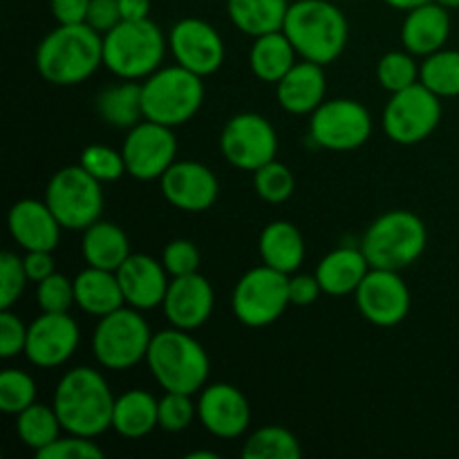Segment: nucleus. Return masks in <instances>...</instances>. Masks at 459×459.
<instances>
[{
	"mask_svg": "<svg viewBox=\"0 0 459 459\" xmlns=\"http://www.w3.org/2000/svg\"><path fill=\"white\" fill-rule=\"evenodd\" d=\"M115 399L101 372L79 366L58 379L52 406L61 420L63 433L94 439L112 429Z\"/></svg>",
	"mask_w": 459,
	"mask_h": 459,
	"instance_id": "1",
	"label": "nucleus"
},
{
	"mask_svg": "<svg viewBox=\"0 0 459 459\" xmlns=\"http://www.w3.org/2000/svg\"><path fill=\"white\" fill-rule=\"evenodd\" d=\"M103 65V34L88 25H58L36 48V70L48 83L70 88Z\"/></svg>",
	"mask_w": 459,
	"mask_h": 459,
	"instance_id": "2",
	"label": "nucleus"
},
{
	"mask_svg": "<svg viewBox=\"0 0 459 459\" xmlns=\"http://www.w3.org/2000/svg\"><path fill=\"white\" fill-rule=\"evenodd\" d=\"M282 31L305 61L330 65L343 54L350 25L341 7L330 0H296L290 4Z\"/></svg>",
	"mask_w": 459,
	"mask_h": 459,
	"instance_id": "3",
	"label": "nucleus"
},
{
	"mask_svg": "<svg viewBox=\"0 0 459 459\" xmlns=\"http://www.w3.org/2000/svg\"><path fill=\"white\" fill-rule=\"evenodd\" d=\"M146 366L166 393L197 394L209 381L211 361L204 345L186 330L170 325L152 334Z\"/></svg>",
	"mask_w": 459,
	"mask_h": 459,
	"instance_id": "4",
	"label": "nucleus"
},
{
	"mask_svg": "<svg viewBox=\"0 0 459 459\" xmlns=\"http://www.w3.org/2000/svg\"><path fill=\"white\" fill-rule=\"evenodd\" d=\"M166 49L169 36L151 18L121 21L103 34V65L124 81H143L160 70Z\"/></svg>",
	"mask_w": 459,
	"mask_h": 459,
	"instance_id": "5",
	"label": "nucleus"
},
{
	"mask_svg": "<svg viewBox=\"0 0 459 459\" xmlns=\"http://www.w3.org/2000/svg\"><path fill=\"white\" fill-rule=\"evenodd\" d=\"M429 245V229L424 220L406 209H393L381 213L366 229L361 249L368 263L375 269H402L411 267L424 255Z\"/></svg>",
	"mask_w": 459,
	"mask_h": 459,
	"instance_id": "6",
	"label": "nucleus"
},
{
	"mask_svg": "<svg viewBox=\"0 0 459 459\" xmlns=\"http://www.w3.org/2000/svg\"><path fill=\"white\" fill-rule=\"evenodd\" d=\"M143 119L157 121L169 128L188 124L204 103L202 76L182 65H161L142 81Z\"/></svg>",
	"mask_w": 459,
	"mask_h": 459,
	"instance_id": "7",
	"label": "nucleus"
},
{
	"mask_svg": "<svg viewBox=\"0 0 459 459\" xmlns=\"http://www.w3.org/2000/svg\"><path fill=\"white\" fill-rule=\"evenodd\" d=\"M151 341L152 332L143 314L124 305L99 318L92 334V352L101 368L124 372L146 361Z\"/></svg>",
	"mask_w": 459,
	"mask_h": 459,
	"instance_id": "8",
	"label": "nucleus"
},
{
	"mask_svg": "<svg viewBox=\"0 0 459 459\" xmlns=\"http://www.w3.org/2000/svg\"><path fill=\"white\" fill-rule=\"evenodd\" d=\"M45 202L67 231H85L101 220L103 188L81 164L65 166L49 178Z\"/></svg>",
	"mask_w": 459,
	"mask_h": 459,
	"instance_id": "9",
	"label": "nucleus"
},
{
	"mask_svg": "<svg viewBox=\"0 0 459 459\" xmlns=\"http://www.w3.org/2000/svg\"><path fill=\"white\" fill-rule=\"evenodd\" d=\"M290 305V276L267 264L242 273L233 287V314L247 327L272 325Z\"/></svg>",
	"mask_w": 459,
	"mask_h": 459,
	"instance_id": "10",
	"label": "nucleus"
},
{
	"mask_svg": "<svg viewBox=\"0 0 459 459\" xmlns=\"http://www.w3.org/2000/svg\"><path fill=\"white\" fill-rule=\"evenodd\" d=\"M442 121V97L417 81L402 92L390 94L385 103L381 126L390 142L402 146H415L426 142Z\"/></svg>",
	"mask_w": 459,
	"mask_h": 459,
	"instance_id": "11",
	"label": "nucleus"
},
{
	"mask_svg": "<svg viewBox=\"0 0 459 459\" xmlns=\"http://www.w3.org/2000/svg\"><path fill=\"white\" fill-rule=\"evenodd\" d=\"M372 128L370 110L357 99H330L309 115V137L325 151H357L370 139Z\"/></svg>",
	"mask_w": 459,
	"mask_h": 459,
	"instance_id": "12",
	"label": "nucleus"
},
{
	"mask_svg": "<svg viewBox=\"0 0 459 459\" xmlns=\"http://www.w3.org/2000/svg\"><path fill=\"white\" fill-rule=\"evenodd\" d=\"M222 157L238 170L254 173L278 155L276 128L258 112H240L224 124L220 134Z\"/></svg>",
	"mask_w": 459,
	"mask_h": 459,
	"instance_id": "13",
	"label": "nucleus"
},
{
	"mask_svg": "<svg viewBox=\"0 0 459 459\" xmlns=\"http://www.w3.org/2000/svg\"><path fill=\"white\" fill-rule=\"evenodd\" d=\"M121 152L130 178L155 182L178 161V137L169 126L143 119L128 130Z\"/></svg>",
	"mask_w": 459,
	"mask_h": 459,
	"instance_id": "14",
	"label": "nucleus"
},
{
	"mask_svg": "<svg viewBox=\"0 0 459 459\" xmlns=\"http://www.w3.org/2000/svg\"><path fill=\"white\" fill-rule=\"evenodd\" d=\"M354 300L361 316L377 327H394L403 323L412 305L411 290L402 273L375 267L354 291Z\"/></svg>",
	"mask_w": 459,
	"mask_h": 459,
	"instance_id": "15",
	"label": "nucleus"
},
{
	"mask_svg": "<svg viewBox=\"0 0 459 459\" xmlns=\"http://www.w3.org/2000/svg\"><path fill=\"white\" fill-rule=\"evenodd\" d=\"M169 49L175 63L197 76H211L222 67L227 48L211 22L202 18H182L169 31Z\"/></svg>",
	"mask_w": 459,
	"mask_h": 459,
	"instance_id": "16",
	"label": "nucleus"
},
{
	"mask_svg": "<svg viewBox=\"0 0 459 459\" xmlns=\"http://www.w3.org/2000/svg\"><path fill=\"white\" fill-rule=\"evenodd\" d=\"M79 343V323L70 316V312H40L27 330L25 357L31 366L54 370L74 357Z\"/></svg>",
	"mask_w": 459,
	"mask_h": 459,
	"instance_id": "17",
	"label": "nucleus"
},
{
	"mask_svg": "<svg viewBox=\"0 0 459 459\" xmlns=\"http://www.w3.org/2000/svg\"><path fill=\"white\" fill-rule=\"evenodd\" d=\"M197 420L213 437L238 439L251 426L249 399L231 384H206L197 397Z\"/></svg>",
	"mask_w": 459,
	"mask_h": 459,
	"instance_id": "18",
	"label": "nucleus"
},
{
	"mask_svg": "<svg viewBox=\"0 0 459 459\" xmlns=\"http://www.w3.org/2000/svg\"><path fill=\"white\" fill-rule=\"evenodd\" d=\"M161 195L170 206L184 213H202L215 204L220 182L213 170L202 161L179 160L161 175Z\"/></svg>",
	"mask_w": 459,
	"mask_h": 459,
	"instance_id": "19",
	"label": "nucleus"
},
{
	"mask_svg": "<svg viewBox=\"0 0 459 459\" xmlns=\"http://www.w3.org/2000/svg\"><path fill=\"white\" fill-rule=\"evenodd\" d=\"M164 314L169 323L179 330L195 332L211 318L215 307L213 285L200 272L170 278L164 299Z\"/></svg>",
	"mask_w": 459,
	"mask_h": 459,
	"instance_id": "20",
	"label": "nucleus"
},
{
	"mask_svg": "<svg viewBox=\"0 0 459 459\" xmlns=\"http://www.w3.org/2000/svg\"><path fill=\"white\" fill-rule=\"evenodd\" d=\"M124 300L139 312L161 307L169 291L170 276L164 263L146 254H130L128 260L117 269Z\"/></svg>",
	"mask_w": 459,
	"mask_h": 459,
	"instance_id": "21",
	"label": "nucleus"
},
{
	"mask_svg": "<svg viewBox=\"0 0 459 459\" xmlns=\"http://www.w3.org/2000/svg\"><path fill=\"white\" fill-rule=\"evenodd\" d=\"M7 227L22 251H54L61 240V222L45 200H18L9 209Z\"/></svg>",
	"mask_w": 459,
	"mask_h": 459,
	"instance_id": "22",
	"label": "nucleus"
},
{
	"mask_svg": "<svg viewBox=\"0 0 459 459\" xmlns=\"http://www.w3.org/2000/svg\"><path fill=\"white\" fill-rule=\"evenodd\" d=\"M327 92V76L323 65L312 61H299L276 83L278 106L296 117L312 115Z\"/></svg>",
	"mask_w": 459,
	"mask_h": 459,
	"instance_id": "23",
	"label": "nucleus"
},
{
	"mask_svg": "<svg viewBox=\"0 0 459 459\" xmlns=\"http://www.w3.org/2000/svg\"><path fill=\"white\" fill-rule=\"evenodd\" d=\"M448 36H451V13L435 0L406 12L402 25V45L415 56H429L446 48Z\"/></svg>",
	"mask_w": 459,
	"mask_h": 459,
	"instance_id": "24",
	"label": "nucleus"
},
{
	"mask_svg": "<svg viewBox=\"0 0 459 459\" xmlns=\"http://www.w3.org/2000/svg\"><path fill=\"white\" fill-rule=\"evenodd\" d=\"M370 269L372 267L361 247H339V249L323 255L314 273L321 282L323 294L341 299V296L354 294Z\"/></svg>",
	"mask_w": 459,
	"mask_h": 459,
	"instance_id": "25",
	"label": "nucleus"
},
{
	"mask_svg": "<svg viewBox=\"0 0 459 459\" xmlns=\"http://www.w3.org/2000/svg\"><path fill=\"white\" fill-rule=\"evenodd\" d=\"M258 251L263 264L291 276L299 272L305 260V238L296 224L287 220H273L260 233Z\"/></svg>",
	"mask_w": 459,
	"mask_h": 459,
	"instance_id": "26",
	"label": "nucleus"
},
{
	"mask_svg": "<svg viewBox=\"0 0 459 459\" xmlns=\"http://www.w3.org/2000/svg\"><path fill=\"white\" fill-rule=\"evenodd\" d=\"M74 300L81 312L90 316H106L115 309L124 307V291H121L117 272L99 267H85L74 278Z\"/></svg>",
	"mask_w": 459,
	"mask_h": 459,
	"instance_id": "27",
	"label": "nucleus"
},
{
	"mask_svg": "<svg viewBox=\"0 0 459 459\" xmlns=\"http://www.w3.org/2000/svg\"><path fill=\"white\" fill-rule=\"evenodd\" d=\"M81 233H83V238H81V255H83L85 264H90V267L117 272L128 260V255L133 254L128 236L115 222L97 220Z\"/></svg>",
	"mask_w": 459,
	"mask_h": 459,
	"instance_id": "28",
	"label": "nucleus"
},
{
	"mask_svg": "<svg viewBox=\"0 0 459 459\" xmlns=\"http://www.w3.org/2000/svg\"><path fill=\"white\" fill-rule=\"evenodd\" d=\"M160 429V399L146 390H128L115 399L112 430L126 439H142Z\"/></svg>",
	"mask_w": 459,
	"mask_h": 459,
	"instance_id": "29",
	"label": "nucleus"
},
{
	"mask_svg": "<svg viewBox=\"0 0 459 459\" xmlns=\"http://www.w3.org/2000/svg\"><path fill=\"white\" fill-rule=\"evenodd\" d=\"M296 56H299V52L287 39L285 31H269V34L254 39L249 52V67L255 79L276 85L299 63Z\"/></svg>",
	"mask_w": 459,
	"mask_h": 459,
	"instance_id": "30",
	"label": "nucleus"
},
{
	"mask_svg": "<svg viewBox=\"0 0 459 459\" xmlns=\"http://www.w3.org/2000/svg\"><path fill=\"white\" fill-rule=\"evenodd\" d=\"M290 0H227L229 21L247 36L281 31L285 25Z\"/></svg>",
	"mask_w": 459,
	"mask_h": 459,
	"instance_id": "31",
	"label": "nucleus"
},
{
	"mask_svg": "<svg viewBox=\"0 0 459 459\" xmlns=\"http://www.w3.org/2000/svg\"><path fill=\"white\" fill-rule=\"evenodd\" d=\"M97 115L108 126L130 130L143 121V99L139 81H124L101 90L97 97Z\"/></svg>",
	"mask_w": 459,
	"mask_h": 459,
	"instance_id": "32",
	"label": "nucleus"
},
{
	"mask_svg": "<svg viewBox=\"0 0 459 459\" xmlns=\"http://www.w3.org/2000/svg\"><path fill=\"white\" fill-rule=\"evenodd\" d=\"M16 433L27 448L39 453L61 437L63 426L54 406L36 402L16 415Z\"/></svg>",
	"mask_w": 459,
	"mask_h": 459,
	"instance_id": "33",
	"label": "nucleus"
},
{
	"mask_svg": "<svg viewBox=\"0 0 459 459\" xmlns=\"http://www.w3.org/2000/svg\"><path fill=\"white\" fill-rule=\"evenodd\" d=\"M303 455L300 442L282 426H263L254 430L242 444L245 459H299Z\"/></svg>",
	"mask_w": 459,
	"mask_h": 459,
	"instance_id": "34",
	"label": "nucleus"
},
{
	"mask_svg": "<svg viewBox=\"0 0 459 459\" xmlns=\"http://www.w3.org/2000/svg\"><path fill=\"white\" fill-rule=\"evenodd\" d=\"M420 81L437 97H459V49H437L424 56L420 65Z\"/></svg>",
	"mask_w": 459,
	"mask_h": 459,
	"instance_id": "35",
	"label": "nucleus"
},
{
	"mask_svg": "<svg viewBox=\"0 0 459 459\" xmlns=\"http://www.w3.org/2000/svg\"><path fill=\"white\" fill-rule=\"evenodd\" d=\"M420 65L421 63L415 61V54L408 49H393V52H385L377 63V81L390 94L402 92L420 81Z\"/></svg>",
	"mask_w": 459,
	"mask_h": 459,
	"instance_id": "36",
	"label": "nucleus"
},
{
	"mask_svg": "<svg viewBox=\"0 0 459 459\" xmlns=\"http://www.w3.org/2000/svg\"><path fill=\"white\" fill-rule=\"evenodd\" d=\"M254 188L260 200L269 204H282L290 200L296 191V178L282 161L272 160L269 164L254 170Z\"/></svg>",
	"mask_w": 459,
	"mask_h": 459,
	"instance_id": "37",
	"label": "nucleus"
},
{
	"mask_svg": "<svg viewBox=\"0 0 459 459\" xmlns=\"http://www.w3.org/2000/svg\"><path fill=\"white\" fill-rule=\"evenodd\" d=\"M36 381L30 372L16 370V368H7L0 375V411L4 415H13L22 412L36 403Z\"/></svg>",
	"mask_w": 459,
	"mask_h": 459,
	"instance_id": "38",
	"label": "nucleus"
},
{
	"mask_svg": "<svg viewBox=\"0 0 459 459\" xmlns=\"http://www.w3.org/2000/svg\"><path fill=\"white\" fill-rule=\"evenodd\" d=\"M79 164L101 184L117 182L124 175H128L124 152L106 146V143H90V146H85L81 151Z\"/></svg>",
	"mask_w": 459,
	"mask_h": 459,
	"instance_id": "39",
	"label": "nucleus"
},
{
	"mask_svg": "<svg viewBox=\"0 0 459 459\" xmlns=\"http://www.w3.org/2000/svg\"><path fill=\"white\" fill-rule=\"evenodd\" d=\"M197 403L193 394L166 393L160 399V429L166 433H182L195 421Z\"/></svg>",
	"mask_w": 459,
	"mask_h": 459,
	"instance_id": "40",
	"label": "nucleus"
},
{
	"mask_svg": "<svg viewBox=\"0 0 459 459\" xmlns=\"http://www.w3.org/2000/svg\"><path fill=\"white\" fill-rule=\"evenodd\" d=\"M30 282L25 272L22 258H18L12 251L0 254V309H12L25 294V287Z\"/></svg>",
	"mask_w": 459,
	"mask_h": 459,
	"instance_id": "41",
	"label": "nucleus"
},
{
	"mask_svg": "<svg viewBox=\"0 0 459 459\" xmlns=\"http://www.w3.org/2000/svg\"><path fill=\"white\" fill-rule=\"evenodd\" d=\"M36 303H39L40 312H70L72 305H76L74 281L54 272L52 276L36 285Z\"/></svg>",
	"mask_w": 459,
	"mask_h": 459,
	"instance_id": "42",
	"label": "nucleus"
},
{
	"mask_svg": "<svg viewBox=\"0 0 459 459\" xmlns=\"http://www.w3.org/2000/svg\"><path fill=\"white\" fill-rule=\"evenodd\" d=\"M103 455L106 453L92 437L72 433H67L65 437H58L56 442L36 453V457L40 459H101Z\"/></svg>",
	"mask_w": 459,
	"mask_h": 459,
	"instance_id": "43",
	"label": "nucleus"
},
{
	"mask_svg": "<svg viewBox=\"0 0 459 459\" xmlns=\"http://www.w3.org/2000/svg\"><path fill=\"white\" fill-rule=\"evenodd\" d=\"M161 263H164L170 278L188 276V273H195L200 269V249L195 247V242L186 240V238H178V240H170L164 247Z\"/></svg>",
	"mask_w": 459,
	"mask_h": 459,
	"instance_id": "44",
	"label": "nucleus"
},
{
	"mask_svg": "<svg viewBox=\"0 0 459 459\" xmlns=\"http://www.w3.org/2000/svg\"><path fill=\"white\" fill-rule=\"evenodd\" d=\"M27 330L30 325H25L12 309H0V357L13 359L25 354Z\"/></svg>",
	"mask_w": 459,
	"mask_h": 459,
	"instance_id": "45",
	"label": "nucleus"
},
{
	"mask_svg": "<svg viewBox=\"0 0 459 459\" xmlns=\"http://www.w3.org/2000/svg\"><path fill=\"white\" fill-rule=\"evenodd\" d=\"M323 294L316 273H291L290 276V300L296 307L314 305Z\"/></svg>",
	"mask_w": 459,
	"mask_h": 459,
	"instance_id": "46",
	"label": "nucleus"
},
{
	"mask_svg": "<svg viewBox=\"0 0 459 459\" xmlns=\"http://www.w3.org/2000/svg\"><path fill=\"white\" fill-rule=\"evenodd\" d=\"M121 21H124V18H121L119 0H90L88 21L85 22H88L92 30H97L99 34H106L112 27L119 25Z\"/></svg>",
	"mask_w": 459,
	"mask_h": 459,
	"instance_id": "47",
	"label": "nucleus"
},
{
	"mask_svg": "<svg viewBox=\"0 0 459 459\" xmlns=\"http://www.w3.org/2000/svg\"><path fill=\"white\" fill-rule=\"evenodd\" d=\"M90 0H49V12L58 25H79L88 21Z\"/></svg>",
	"mask_w": 459,
	"mask_h": 459,
	"instance_id": "48",
	"label": "nucleus"
},
{
	"mask_svg": "<svg viewBox=\"0 0 459 459\" xmlns=\"http://www.w3.org/2000/svg\"><path fill=\"white\" fill-rule=\"evenodd\" d=\"M22 264H25V272H27V278H30V282H36V285L56 272L52 251H25V255H22Z\"/></svg>",
	"mask_w": 459,
	"mask_h": 459,
	"instance_id": "49",
	"label": "nucleus"
},
{
	"mask_svg": "<svg viewBox=\"0 0 459 459\" xmlns=\"http://www.w3.org/2000/svg\"><path fill=\"white\" fill-rule=\"evenodd\" d=\"M124 21H143L151 18V0H119Z\"/></svg>",
	"mask_w": 459,
	"mask_h": 459,
	"instance_id": "50",
	"label": "nucleus"
},
{
	"mask_svg": "<svg viewBox=\"0 0 459 459\" xmlns=\"http://www.w3.org/2000/svg\"><path fill=\"white\" fill-rule=\"evenodd\" d=\"M384 3L388 4V7L399 9V12H411V9L430 3V0H384Z\"/></svg>",
	"mask_w": 459,
	"mask_h": 459,
	"instance_id": "51",
	"label": "nucleus"
},
{
	"mask_svg": "<svg viewBox=\"0 0 459 459\" xmlns=\"http://www.w3.org/2000/svg\"><path fill=\"white\" fill-rule=\"evenodd\" d=\"M191 459H200V457H206V459H218V453H206V451H197V453H191L188 455Z\"/></svg>",
	"mask_w": 459,
	"mask_h": 459,
	"instance_id": "52",
	"label": "nucleus"
},
{
	"mask_svg": "<svg viewBox=\"0 0 459 459\" xmlns=\"http://www.w3.org/2000/svg\"><path fill=\"white\" fill-rule=\"evenodd\" d=\"M435 3H439L446 9H459V0H435Z\"/></svg>",
	"mask_w": 459,
	"mask_h": 459,
	"instance_id": "53",
	"label": "nucleus"
}]
</instances>
